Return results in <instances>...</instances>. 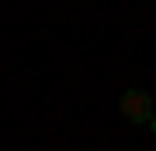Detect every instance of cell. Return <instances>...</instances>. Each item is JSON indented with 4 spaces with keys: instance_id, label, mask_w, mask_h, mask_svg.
<instances>
[{
    "instance_id": "cell-2",
    "label": "cell",
    "mask_w": 156,
    "mask_h": 151,
    "mask_svg": "<svg viewBox=\"0 0 156 151\" xmlns=\"http://www.w3.org/2000/svg\"><path fill=\"white\" fill-rule=\"evenodd\" d=\"M151 132H156V113H151Z\"/></svg>"
},
{
    "instance_id": "cell-1",
    "label": "cell",
    "mask_w": 156,
    "mask_h": 151,
    "mask_svg": "<svg viewBox=\"0 0 156 151\" xmlns=\"http://www.w3.org/2000/svg\"><path fill=\"white\" fill-rule=\"evenodd\" d=\"M118 109H123V118H128V123H151L156 104H151V94H147V90H123Z\"/></svg>"
}]
</instances>
